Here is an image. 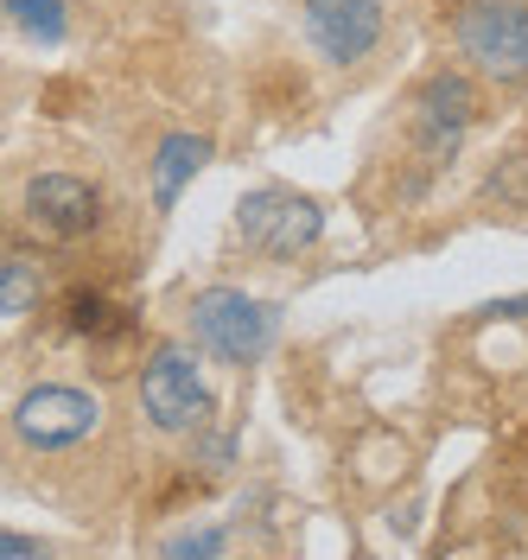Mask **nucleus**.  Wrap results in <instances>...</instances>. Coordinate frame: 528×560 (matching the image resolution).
I'll return each instance as SVG.
<instances>
[{"label": "nucleus", "instance_id": "obj_2", "mask_svg": "<svg viewBox=\"0 0 528 560\" xmlns=\"http://www.w3.org/2000/svg\"><path fill=\"white\" fill-rule=\"evenodd\" d=\"M134 401H141L146 427L166 433V440H191V433L216 427V395H211V383H204L191 345H178V338H160L153 350H141Z\"/></svg>", "mask_w": 528, "mask_h": 560}, {"label": "nucleus", "instance_id": "obj_13", "mask_svg": "<svg viewBox=\"0 0 528 560\" xmlns=\"http://www.w3.org/2000/svg\"><path fill=\"white\" fill-rule=\"evenodd\" d=\"M38 555H51V541L20 535V528H0V560H38Z\"/></svg>", "mask_w": 528, "mask_h": 560}, {"label": "nucleus", "instance_id": "obj_9", "mask_svg": "<svg viewBox=\"0 0 528 560\" xmlns=\"http://www.w3.org/2000/svg\"><path fill=\"white\" fill-rule=\"evenodd\" d=\"M216 160V140L211 135H166L160 147H153V160H146V198H153V210H178V198H185V185L204 173Z\"/></svg>", "mask_w": 528, "mask_h": 560}, {"label": "nucleus", "instance_id": "obj_8", "mask_svg": "<svg viewBox=\"0 0 528 560\" xmlns=\"http://www.w3.org/2000/svg\"><path fill=\"white\" fill-rule=\"evenodd\" d=\"M300 26L325 65L351 70L383 45V0H300Z\"/></svg>", "mask_w": 528, "mask_h": 560}, {"label": "nucleus", "instance_id": "obj_12", "mask_svg": "<svg viewBox=\"0 0 528 560\" xmlns=\"http://www.w3.org/2000/svg\"><path fill=\"white\" fill-rule=\"evenodd\" d=\"M160 555H173V560H211V555H230V528H216V523H191L185 535H166V541H160Z\"/></svg>", "mask_w": 528, "mask_h": 560}, {"label": "nucleus", "instance_id": "obj_10", "mask_svg": "<svg viewBox=\"0 0 528 560\" xmlns=\"http://www.w3.org/2000/svg\"><path fill=\"white\" fill-rule=\"evenodd\" d=\"M45 293H51V261L26 243L0 248V325H20L26 313H38Z\"/></svg>", "mask_w": 528, "mask_h": 560}, {"label": "nucleus", "instance_id": "obj_5", "mask_svg": "<svg viewBox=\"0 0 528 560\" xmlns=\"http://www.w3.org/2000/svg\"><path fill=\"white\" fill-rule=\"evenodd\" d=\"M20 223L51 248L90 243V236H103V223H108V191L90 173L45 166V173H33L20 185Z\"/></svg>", "mask_w": 528, "mask_h": 560}, {"label": "nucleus", "instance_id": "obj_4", "mask_svg": "<svg viewBox=\"0 0 528 560\" xmlns=\"http://www.w3.org/2000/svg\"><path fill=\"white\" fill-rule=\"evenodd\" d=\"M478 115H484V90H478L471 70H458V65L426 70L421 90H414V115H408L414 160L426 173H446L458 160V147H465V135L478 128Z\"/></svg>", "mask_w": 528, "mask_h": 560}, {"label": "nucleus", "instance_id": "obj_3", "mask_svg": "<svg viewBox=\"0 0 528 560\" xmlns=\"http://www.w3.org/2000/svg\"><path fill=\"white\" fill-rule=\"evenodd\" d=\"M13 440L38 458H71L90 440H103L108 427V401L83 383H33L13 401Z\"/></svg>", "mask_w": 528, "mask_h": 560}, {"label": "nucleus", "instance_id": "obj_11", "mask_svg": "<svg viewBox=\"0 0 528 560\" xmlns=\"http://www.w3.org/2000/svg\"><path fill=\"white\" fill-rule=\"evenodd\" d=\"M0 13L33 45H64L71 38V0H0Z\"/></svg>", "mask_w": 528, "mask_h": 560}, {"label": "nucleus", "instance_id": "obj_7", "mask_svg": "<svg viewBox=\"0 0 528 560\" xmlns=\"http://www.w3.org/2000/svg\"><path fill=\"white\" fill-rule=\"evenodd\" d=\"M236 236L261 261H300L325 236V205L313 191H293V185H255L236 205Z\"/></svg>", "mask_w": 528, "mask_h": 560}, {"label": "nucleus", "instance_id": "obj_1", "mask_svg": "<svg viewBox=\"0 0 528 560\" xmlns=\"http://www.w3.org/2000/svg\"><path fill=\"white\" fill-rule=\"evenodd\" d=\"M185 331L191 345L204 350L211 363H230V370H248L261 363L274 338H281V300H261L248 287H198L191 306H185Z\"/></svg>", "mask_w": 528, "mask_h": 560}, {"label": "nucleus", "instance_id": "obj_14", "mask_svg": "<svg viewBox=\"0 0 528 560\" xmlns=\"http://www.w3.org/2000/svg\"><path fill=\"white\" fill-rule=\"evenodd\" d=\"M478 318H484V325H509V318H528V293H516V300H491V306H478Z\"/></svg>", "mask_w": 528, "mask_h": 560}, {"label": "nucleus", "instance_id": "obj_6", "mask_svg": "<svg viewBox=\"0 0 528 560\" xmlns=\"http://www.w3.org/2000/svg\"><path fill=\"white\" fill-rule=\"evenodd\" d=\"M453 45L471 77L528 83V0H465L453 13Z\"/></svg>", "mask_w": 528, "mask_h": 560}]
</instances>
